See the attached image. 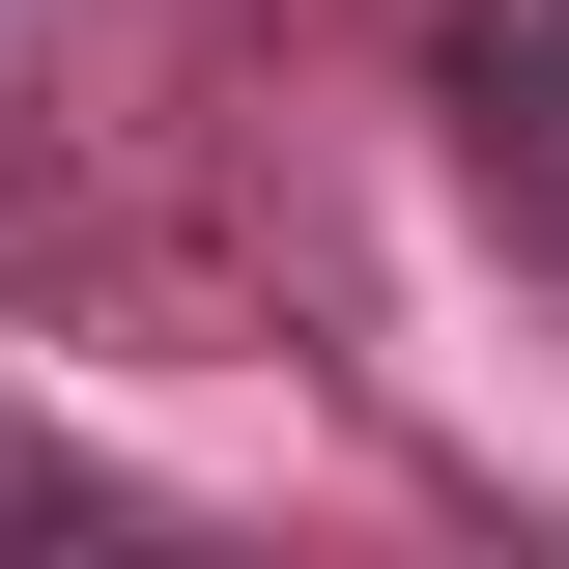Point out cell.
<instances>
[{"label":"cell","instance_id":"obj_1","mask_svg":"<svg viewBox=\"0 0 569 569\" xmlns=\"http://www.w3.org/2000/svg\"><path fill=\"white\" fill-rule=\"evenodd\" d=\"M485 142H512V171H541V200H569V0H541V86L485 58Z\"/></svg>","mask_w":569,"mask_h":569}]
</instances>
